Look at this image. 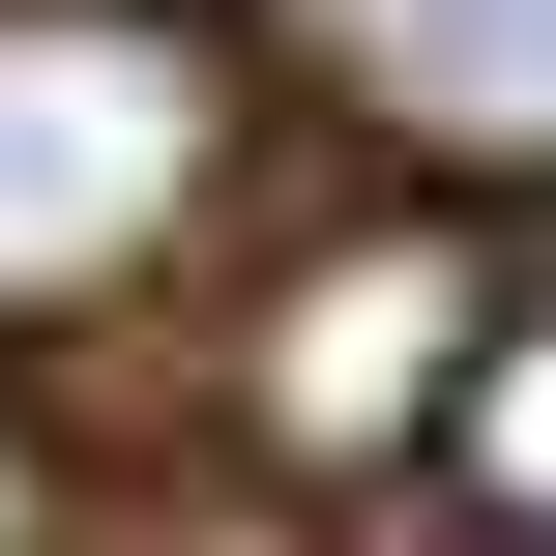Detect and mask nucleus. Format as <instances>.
Instances as JSON below:
<instances>
[{
  "mask_svg": "<svg viewBox=\"0 0 556 556\" xmlns=\"http://www.w3.org/2000/svg\"><path fill=\"white\" fill-rule=\"evenodd\" d=\"M235 235V29L205 0H0V352L176 293Z\"/></svg>",
  "mask_w": 556,
  "mask_h": 556,
  "instance_id": "nucleus-1",
  "label": "nucleus"
},
{
  "mask_svg": "<svg viewBox=\"0 0 556 556\" xmlns=\"http://www.w3.org/2000/svg\"><path fill=\"white\" fill-rule=\"evenodd\" d=\"M381 176H469V205H556V0H235Z\"/></svg>",
  "mask_w": 556,
  "mask_h": 556,
  "instance_id": "nucleus-2",
  "label": "nucleus"
},
{
  "mask_svg": "<svg viewBox=\"0 0 556 556\" xmlns=\"http://www.w3.org/2000/svg\"><path fill=\"white\" fill-rule=\"evenodd\" d=\"M469 235H323L293 323H264V469H410V410L469 381Z\"/></svg>",
  "mask_w": 556,
  "mask_h": 556,
  "instance_id": "nucleus-3",
  "label": "nucleus"
},
{
  "mask_svg": "<svg viewBox=\"0 0 556 556\" xmlns=\"http://www.w3.org/2000/svg\"><path fill=\"white\" fill-rule=\"evenodd\" d=\"M440 498H469V556H556V293L469 323V381H440Z\"/></svg>",
  "mask_w": 556,
  "mask_h": 556,
  "instance_id": "nucleus-4",
  "label": "nucleus"
},
{
  "mask_svg": "<svg viewBox=\"0 0 556 556\" xmlns=\"http://www.w3.org/2000/svg\"><path fill=\"white\" fill-rule=\"evenodd\" d=\"M29 528H59V469H29V410H0V556H29Z\"/></svg>",
  "mask_w": 556,
  "mask_h": 556,
  "instance_id": "nucleus-5",
  "label": "nucleus"
}]
</instances>
